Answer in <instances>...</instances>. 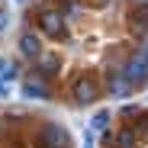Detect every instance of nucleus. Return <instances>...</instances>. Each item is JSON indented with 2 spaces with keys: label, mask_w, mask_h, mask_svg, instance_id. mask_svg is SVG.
<instances>
[{
  "label": "nucleus",
  "mask_w": 148,
  "mask_h": 148,
  "mask_svg": "<svg viewBox=\"0 0 148 148\" xmlns=\"http://www.w3.org/2000/svg\"><path fill=\"white\" fill-rule=\"evenodd\" d=\"M36 26H39V32L45 36V39H68L71 36V26H68V19L55 10V7H48V3H42L39 10H36Z\"/></svg>",
  "instance_id": "nucleus-1"
},
{
  "label": "nucleus",
  "mask_w": 148,
  "mask_h": 148,
  "mask_svg": "<svg viewBox=\"0 0 148 148\" xmlns=\"http://www.w3.org/2000/svg\"><path fill=\"white\" fill-rule=\"evenodd\" d=\"M119 71H122V77L129 81V87H132V90H138V87H148V61L138 55V48H135V52H129L126 58H122Z\"/></svg>",
  "instance_id": "nucleus-2"
},
{
  "label": "nucleus",
  "mask_w": 148,
  "mask_h": 148,
  "mask_svg": "<svg viewBox=\"0 0 148 148\" xmlns=\"http://www.w3.org/2000/svg\"><path fill=\"white\" fill-rule=\"evenodd\" d=\"M71 97H74V103H81V106H90L97 103L103 97L100 90V81L93 77V74H77V77L71 81Z\"/></svg>",
  "instance_id": "nucleus-3"
},
{
  "label": "nucleus",
  "mask_w": 148,
  "mask_h": 148,
  "mask_svg": "<svg viewBox=\"0 0 148 148\" xmlns=\"http://www.w3.org/2000/svg\"><path fill=\"white\" fill-rule=\"evenodd\" d=\"M36 145L39 148H68V129L61 122H42L39 132H36Z\"/></svg>",
  "instance_id": "nucleus-4"
},
{
  "label": "nucleus",
  "mask_w": 148,
  "mask_h": 148,
  "mask_svg": "<svg viewBox=\"0 0 148 148\" xmlns=\"http://www.w3.org/2000/svg\"><path fill=\"white\" fill-rule=\"evenodd\" d=\"M100 90H106V97H113V100H126V97H132V87H129L126 77H122L119 64H110L103 71V87Z\"/></svg>",
  "instance_id": "nucleus-5"
},
{
  "label": "nucleus",
  "mask_w": 148,
  "mask_h": 148,
  "mask_svg": "<svg viewBox=\"0 0 148 148\" xmlns=\"http://www.w3.org/2000/svg\"><path fill=\"white\" fill-rule=\"evenodd\" d=\"M19 93L26 97V100H52V87H48V81L36 77V74H29V77H23L19 81Z\"/></svg>",
  "instance_id": "nucleus-6"
},
{
  "label": "nucleus",
  "mask_w": 148,
  "mask_h": 148,
  "mask_svg": "<svg viewBox=\"0 0 148 148\" xmlns=\"http://www.w3.org/2000/svg\"><path fill=\"white\" fill-rule=\"evenodd\" d=\"M103 145L106 148H138V132L132 126H122L116 132H103Z\"/></svg>",
  "instance_id": "nucleus-7"
},
{
  "label": "nucleus",
  "mask_w": 148,
  "mask_h": 148,
  "mask_svg": "<svg viewBox=\"0 0 148 148\" xmlns=\"http://www.w3.org/2000/svg\"><path fill=\"white\" fill-rule=\"evenodd\" d=\"M32 74L42 77V81H52L55 74H61V58L52 55V52H42V55L32 61Z\"/></svg>",
  "instance_id": "nucleus-8"
},
{
  "label": "nucleus",
  "mask_w": 148,
  "mask_h": 148,
  "mask_svg": "<svg viewBox=\"0 0 148 148\" xmlns=\"http://www.w3.org/2000/svg\"><path fill=\"white\" fill-rule=\"evenodd\" d=\"M16 48H19V55H23V58L36 61V58L42 55V39H39L32 29H23V32H19V39H16Z\"/></svg>",
  "instance_id": "nucleus-9"
},
{
  "label": "nucleus",
  "mask_w": 148,
  "mask_h": 148,
  "mask_svg": "<svg viewBox=\"0 0 148 148\" xmlns=\"http://www.w3.org/2000/svg\"><path fill=\"white\" fill-rule=\"evenodd\" d=\"M129 26L135 29L138 39L148 36V0H138V3H132V10H129Z\"/></svg>",
  "instance_id": "nucleus-10"
},
{
  "label": "nucleus",
  "mask_w": 148,
  "mask_h": 148,
  "mask_svg": "<svg viewBox=\"0 0 148 148\" xmlns=\"http://www.w3.org/2000/svg\"><path fill=\"white\" fill-rule=\"evenodd\" d=\"M55 10H58L64 19H77V16L87 10V3H84V0H55Z\"/></svg>",
  "instance_id": "nucleus-11"
},
{
  "label": "nucleus",
  "mask_w": 148,
  "mask_h": 148,
  "mask_svg": "<svg viewBox=\"0 0 148 148\" xmlns=\"http://www.w3.org/2000/svg\"><path fill=\"white\" fill-rule=\"evenodd\" d=\"M110 119H113L110 110H97V113L90 116V132H106V129H110Z\"/></svg>",
  "instance_id": "nucleus-12"
},
{
  "label": "nucleus",
  "mask_w": 148,
  "mask_h": 148,
  "mask_svg": "<svg viewBox=\"0 0 148 148\" xmlns=\"http://www.w3.org/2000/svg\"><path fill=\"white\" fill-rule=\"evenodd\" d=\"M142 116V110L135 106V103H126V106H119V119H138Z\"/></svg>",
  "instance_id": "nucleus-13"
},
{
  "label": "nucleus",
  "mask_w": 148,
  "mask_h": 148,
  "mask_svg": "<svg viewBox=\"0 0 148 148\" xmlns=\"http://www.w3.org/2000/svg\"><path fill=\"white\" fill-rule=\"evenodd\" d=\"M16 77H19V68H16V64H7V71L0 74V81H3V84H13Z\"/></svg>",
  "instance_id": "nucleus-14"
},
{
  "label": "nucleus",
  "mask_w": 148,
  "mask_h": 148,
  "mask_svg": "<svg viewBox=\"0 0 148 148\" xmlns=\"http://www.w3.org/2000/svg\"><path fill=\"white\" fill-rule=\"evenodd\" d=\"M10 23H13L10 10H7V7H0V32H3V29H10Z\"/></svg>",
  "instance_id": "nucleus-15"
},
{
  "label": "nucleus",
  "mask_w": 148,
  "mask_h": 148,
  "mask_svg": "<svg viewBox=\"0 0 148 148\" xmlns=\"http://www.w3.org/2000/svg\"><path fill=\"white\" fill-rule=\"evenodd\" d=\"M110 3H113V0H90V7H97V10H106Z\"/></svg>",
  "instance_id": "nucleus-16"
},
{
  "label": "nucleus",
  "mask_w": 148,
  "mask_h": 148,
  "mask_svg": "<svg viewBox=\"0 0 148 148\" xmlns=\"http://www.w3.org/2000/svg\"><path fill=\"white\" fill-rule=\"evenodd\" d=\"M3 97H10V84H3V81H0V100H3Z\"/></svg>",
  "instance_id": "nucleus-17"
},
{
  "label": "nucleus",
  "mask_w": 148,
  "mask_h": 148,
  "mask_svg": "<svg viewBox=\"0 0 148 148\" xmlns=\"http://www.w3.org/2000/svg\"><path fill=\"white\" fill-rule=\"evenodd\" d=\"M138 55H142V58H145V61H148V39H145V42H142V48H138Z\"/></svg>",
  "instance_id": "nucleus-18"
},
{
  "label": "nucleus",
  "mask_w": 148,
  "mask_h": 148,
  "mask_svg": "<svg viewBox=\"0 0 148 148\" xmlns=\"http://www.w3.org/2000/svg\"><path fill=\"white\" fill-rule=\"evenodd\" d=\"M84 148H93V135H90V132L84 135Z\"/></svg>",
  "instance_id": "nucleus-19"
},
{
  "label": "nucleus",
  "mask_w": 148,
  "mask_h": 148,
  "mask_svg": "<svg viewBox=\"0 0 148 148\" xmlns=\"http://www.w3.org/2000/svg\"><path fill=\"white\" fill-rule=\"evenodd\" d=\"M3 71H7V61H3V58H0V74H3Z\"/></svg>",
  "instance_id": "nucleus-20"
},
{
  "label": "nucleus",
  "mask_w": 148,
  "mask_h": 148,
  "mask_svg": "<svg viewBox=\"0 0 148 148\" xmlns=\"http://www.w3.org/2000/svg\"><path fill=\"white\" fill-rule=\"evenodd\" d=\"M0 135H3V122H0Z\"/></svg>",
  "instance_id": "nucleus-21"
},
{
  "label": "nucleus",
  "mask_w": 148,
  "mask_h": 148,
  "mask_svg": "<svg viewBox=\"0 0 148 148\" xmlns=\"http://www.w3.org/2000/svg\"><path fill=\"white\" fill-rule=\"evenodd\" d=\"M142 135H145V142H148V132H142Z\"/></svg>",
  "instance_id": "nucleus-22"
}]
</instances>
